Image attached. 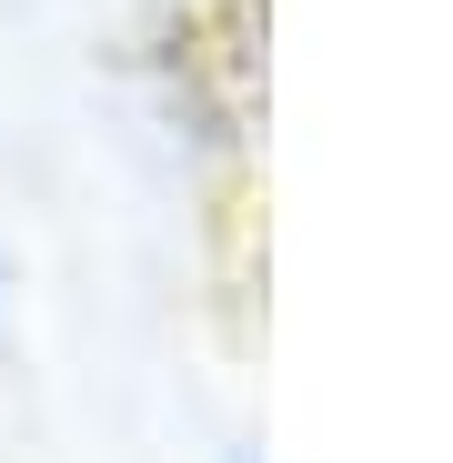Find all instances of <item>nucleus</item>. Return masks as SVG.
<instances>
[{
  "mask_svg": "<svg viewBox=\"0 0 453 463\" xmlns=\"http://www.w3.org/2000/svg\"><path fill=\"white\" fill-rule=\"evenodd\" d=\"M11 343H21V252L0 242V363H11Z\"/></svg>",
  "mask_w": 453,
  "mask_h": 463,
  "instance_id": "obj_1",
  "label": "nucleus"
}]
</instances>
